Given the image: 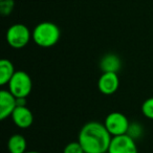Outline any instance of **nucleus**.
<instances>
[{
  "label": "nucleus",
  "mask_w": 153,
  "mask_h": 153,
  "mask_svg": "<svg viewBox=\"0 0 153 153\" xmlns=\"http://www.w3.org/2000/svg\"><path fill=\"white\" fill-rule=\"evenodd\" d=\"M112 135L108 132L104 124L100 122H88L82 127L78 142L81 144L85 153H106Z\"/></svg>",
  "instance_id": "obj_1"
},
{
  "label": "nucleus",
  "mask_w": 153,
  "mask_h": 153,
  "mask_svg": "<svg viewBox=\"0 0 153 153\" xmlns=\"http://www.w3.org/2000/svg\"><path fill=\"white\" fill-rule=\"evenodd\" d=\"M61 37V32L57 24L44 21L37 24L32 33V38L38 46L48 48L58 43Z\"/></svg>",
  "instance_id": "obj_2"
},
{
  "label": "nucleus",
  "mask_w": 153,
  "mask_h": 153,
  "mask_svg": "<svg viewBox=\"0 0 153 153\" xmlns=\"http://www.w3.org/2000/svg\"><path fill=\"white\" fill-rule=\"evenodd\" d=\"M7 85L16 99H26L32 91L33 82L28 74L23 70H17Z\"/></svg>",
  "instance_id": "obj_3"
},
{
  "label": "nucleus",
  "mask_w": 153,
  "mask_h": 153,
  "mask_svg": "<svg viewBox=\"0 0 153 153\" xmlns=\"http://www.w3.org/2000/svg\"><path fill=\"white\" fill-rule=\"evenodd\" d=\"M32 33L30 28L22 23H15L9 27L7 32V42L11 47L20 49L28 44Z\"/></svg>",
  "instance_id": "obj_4"
},
{
  "label": "nucleus",
  "mask_w": 153,
  "mask_h": 153,
  "mask_svg": "<svg viewBox=\"0 0 153 153\" xmlns=\"http://www.w3.org/2000/svg\"><path fill=\"white\" fill-rule=\"evenodd\" d=\"M104 125L112 136L127 134L130 122L124 113L113 111L106 117Z\"/></svg>",
  "instance_id": "obj_5"
},
{
  "label": "nucleus",
  "mask_w": 153,
  "mask_h": 153,
  "mask_svg": "<svg viewBox=\"0 0 153 153\" xmlns=\"http://www.w3.org/2000/svg\"><path fill=\"white\" fill-rule=\"evenodd\" d=\"M107 153H137V147L128 134L112 136Z\"/></svg>",
  "instance_id": "obj_6"
},
{
  "label": "nucleus",
  "mask_w": 153,
  "mask_h": 153,
  "mask_svg": "<svg viewBox=\"0 0 153 153\" xmlns=\"http://www.w3.org/2000/svg\"><path fill=\"white\" fill-rule=\"evenodd\" d=\"M120 86V79L117 72H103L98 81V88L103 94H113Z\"/></svg>",
  "instance_id": "obj_7"
},
{
  "label": "nucleus",
  "mask_w": 153,
  "mask_h": 153,
  "mask_svg": "<svg viewBox=\"0 0 153 153\" xmlns=\"http://www.w3.org/2000/svg\"><path fill=\"white\" fill-rule=\"evenodd\" d=\"M17 106V99L10 90L2 89L0 91V119L2 121L12 117V113Z\"/></svg>",
  "instance_id": "obj_8"
},
{
  "label": "nucleus",
  "mask_w": 153,
  "mask_h": 153,
  "mask_svg": "<svg viewBox=\"0 0 153 153\" xmlns=\"http://www.w3.org/2000/svg\"><path fill=\"white\" fill-rule=\"evenodd\" d=\"M12 120L17 127L26 129L34 123V114L30 108L25 106H17L12 113Z\"/></svg>",
  "instance_id": "obj_9"
},
{
  "label": "nucleus",
  "mask_w": 153,
  "mask_h": 153,
  "mask_svg": "<svg viewBox=\"0 0 153 153\" xmlns=\"http://www.w3.org/2000/svg\"><path fill=\"white\" fill-rule=\"evenodd\" d=\"M122 62L119 56L115 53H106L100 61V68L103 72H119Z\"/></svg>",
  "instance_id": "obj_10"
},
{
  "label": "nucleus",
  "mask_w": 153,
  "mask_h": 153,
  "mask_svg": "<svg viewBox=\"0 0 153 153\" xmlns=\"http://www.w3.org/2000/svg\"><path fill=\"white\" fill-rule=\"evenodd\" d=\"M16 70L14 64L9 59H2L0 61V85H7L13 76L15 74Z\"/></svg>",
  "instance_id": "obj_11"
},
{
  "label": "nucleus",
  "mask_w": 153,
  "mask_h": 153,
  "mask_svg": "<svg viewBox=\"0 0 153 153\" xmlns=\"http://www.w3.org/2000/svg\"><path fill=\"white\" fill-rule=\"evenodd\" d=\"M27 148V143L23 135L14 134L7 142V149L10 153H24Z\"/></svg>",
  "instance_id": "obj_12"
},
{
  "label": "nucleus",
  "mask_w": 153,
  "mask_h": 153,
  "mask_svg": "<svg viewBox=\"0 0 153 153\" xmlns=\"http://www.w3.org/2000/svg\"><path fill=\"white\" fill-rule=\"evenodd\" d=\"M143 131H144V130H143V126L140 125V123L134 122V123H130L127 134L130 137L133 138L134 140H136L143 135Z\"/></svg>",
  "instance_id": "obj_13"
},
{
  "label": "nucleus",
  "mask_w": 153,
  "mask_h": 153,
  "mask_svg": "<svg viewBox=\"0 0 153 153\" xmlns=\"http://www.w3.org/2000/svg\"><path fill=\"white\" fill-rule=\"evenodd\" d=\"M142 112L147 119L153 120V97L149 98L143 103L142 105Z\"/></svg>",
  "instance_id": "obj_14"
},
{
  "label": "nucleus",
  "mask_w": 153,
  "mask_h": 153,
  "mask_svg": "<svg viewBox=\"0 0 153 153\" xmlns=\"http://www.w3.org/2000/svg\"><path fill=\"white\" fill-rule=\"evenodd\" d=\"M14 9V0H0V12L3 16H7Z\"/></svg>",
  "instance_id": "obj_15"
},
{
  "label": "nucleus",
  "mask_w": 153,
  "mask_h": 153,
  "mask_svg": "<svg viewBox=\"0 0 153 153\" xmlns=\"http://www.w3.org/2000/svg\"><path fill=\"white\" fill-rule=\"evenodd\" d=\"M63 153H85L79 142H71L64 147Z\"/></svg>",
  "instance_id": "obj_16"
},
{
  "label": "nucleus",
  "mask_w": 153,
  "mask_h": 153,
  "mask_svg": "<svg viewBox=\"0 0 153 153\" xmlns=\"http://www.w3.org/2000/svg\"><path fill=\"white\" fill-rule=\"evenodd\" d=\"M24 153H40V152H38V151H25Z\"/></svg>",
  "instance_id": "obj_17"
}]
</instances>
